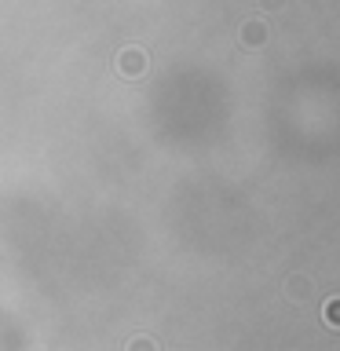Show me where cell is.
Wrapping results in <instances>:
<instances>
[{
  "instance_id": "cell-4",
  "label": "cell",
  "mask_w": 340,
  "mask_h": 351,
  "mask_svg": "<svg viewBox=\"0 0 340 351\" xmlns=\"http://www.w3.org/2000/svg\"><path fill=\"white\" fill-rule=\"evenodd\" d=\"M125 351H161V348H158V340H150V337H132L125 344Z\"/></svg>"
},
{
  "instance_id": "cell-5",
  "label": "cell",
  "mask_w": 340,
  "mask_h": 351,
  "mask_svg": "<svg viewBox=\"0 0 340 351\" xmlns=\"http://www.w3.org/2000/svg\"><path fill=\"white\" fill-rule=\"evenodd\" d=\"M289 285H293V293H300V296H307V293H311V285H307L304 278H293Z\"/></svg>"
},
{
  "instance_id": "cell-1",
  "label": "cell",
  "mask_w": 340,
  "mask_h": 351,
  "mask_svg": "<svg viewBox=\"0 0 340 351\" xmlns=\"http://www.w3.org/2000/svg\"><path fill=\"white\" fill-rule=\"evenodd\" d=\"M143 66H147V55H143L139 48L121 51V59H117V70L125 73V77H136V73H143Z\"/></svg>"
},
{
  "instance_id": "cell-6",
  "label": "cell",
  "mask_w": 340,
  "mask_h": 351,
  "mask_svg": "<svg viewBox=\"0 0 340 351\" xmlns=\"http://www.w3.org/2000/svg\"><path fill=\"white\" fill-rule=\"evenodd\" d=\"M263 4H267V8H278V4H282V0H263Z\"/></svg>"
},
{
  "instance_id": "cell-2",
  "label": "cell",
  "mask_w": 340,
  "mask_h": 351,
  "mask_svg": "<svg viewBox=\"0 0 340 351\" xmlns=\"http://www.w3.org/2000/svg\"><path fill=\"white\" fill-rule=\"evenodd\" d=\"M241 40H245V48H260L263 40H267V26H263V22H245V26H241Z\"/></svg>"
},
{
  "instance_id": "cell-3",
  "label": "cell",
  "mask_w": 340,
  "mask_h": 351,
  "mask_svg": "<svg viewBox=\"0 0 340 351\" xmlns=\"http://www.w3.org/2000/svg\"><path fill=\"white\" fill-rule=\"evenodd\" d=\"M322 318H326V326L340 329V296H337V300H329V304L322 307Z\"/></svg>"
}]
</instances>
